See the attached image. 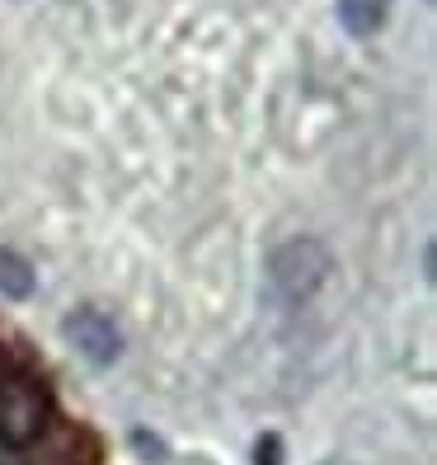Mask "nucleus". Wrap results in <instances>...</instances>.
Masks as SVG:
<instances>
[{"instance_id": "obj_1", "label": "nucleus", "mask_w": 437, "mask_h": 465, "mask_svg": "<svg viewBox=\"0 0 437 465\" xmlns=\"http://www.w3.org/2000/svg\"><path fill=\"white\" fill-rule=\"evenodd\" d=\"M47 428V391L29 371L0 367V442L29 447Z\"/></svg>"}, {"instance_id": "obj_2", "label": "nucleus", "mask_w": 437, "mask_h": 465, "mask_svg": "<svg viewBox=\"0 0 437 465\" xmlns=\"http://www.w3.org/2000/svg\"><path fill=\"white\" fill-rule=\"evenodd\" d=\"M330 250H324L320 240H292L283 244L278 254H273L268 272H273V292H278L283 301H306L324 287V278H330Z\"/></svg>"}, {"instance_id": "obj_3", "label": "nucleus", "mask_w": 437, "mask_h": 465, "mask_svg": "<svg viewBox=\"0 0 437 465\" xmlns=\"http://www.w3.org/2000/svg\"><path fill=\"white\" fill-rule=\"evenodd\" d=\"M66 339L85 352V358L94 362V367H108L123 352V334H118V324L108 320L104 311H75L71 320H66Z\"/></svg>"}, {"instance_id": "obj_4", "label": "nucleus", "mask_w": 437, "mask_h": 465, "mask_svg": "<svg viewBox=\"0 0 437 465\" xmlns=\"http://www.w3.org/2000/svg\"><path fill=\"white\" fill-rule=\"evenodd\" d=\"M391 15V0H339V24L353 38H372Z\"/></svg>"}, {"instance_id": "obj_5", "label": "nucleus", "mask_w": 437, "mask_h": 465, "mask_svg": "<svg viewBox=\"0 0 437 465\" xmlns=\"http://www.w3.org/2000/svg\"><path fill=\"white\" fill-rule=\"evenodd\" d=\"M0 292L5 296H29L34 292V268L10 250H0Z\"/></svg>"}, {"instance_id": "obj_6", "label": "nucleus", "mask_w": 437, "mask_h": 465, "mask_svg": "<svg viewBox=\"0 0 437 465\" xmlns=\"http://www.w3.org/2000/svg\"><path fill=\"white\" fill-rule=\"evenodd\" d=\"M259 465H278V437H268V442H259Z\"/></svg>"}]
</instances>
